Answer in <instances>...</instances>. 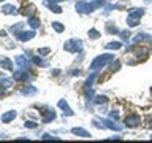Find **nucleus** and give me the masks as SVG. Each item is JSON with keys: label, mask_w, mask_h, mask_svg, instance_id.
Returning <instances> with one entry per match:
<instances>
[{"label": "nucleus", "mask_w": 152, "mask_h": 143, "mask_svg": "<svg viewBox=\"0 0 152 143\" xmlns=\"http://www.w3.org/2000/svg\"><path fill=\"white\" fill-rule=\"evenodd\" d=\"M109 60H113V56H109V54H104V56H100V57H97L92 64H90V70H97V69H100V67H103L106 62H109Z\"/></svg>", "instance_id": "obj_1"}, {"label": "nucleus", "mask_w": 152, "mask_h": 143, "mask_svg": "<svg viewBox=\"0 0 152 143\" xmlns=\"http://www.w3.org/2000/svg\"><path fill=\"white\" fill-rule=\"evenodd\" d=\"M81 46H83V45H81V41H79V40H75V38H73V40H70V41L65 45V49H66V51H81Z\"/></svg>", "instance_id": "obj_2"}, {"label": "nucleus", "mask_w": 152, "mask_h": 143, "mask_svg": "<svg viewBox=\"0 0 152 143\" xmlns=\"http://www.w3.org/2000/svg\"><path fill=\"white\" fill-rule=\"evenodd\" d=\"M125 124L130 127L138 126V124H140V116H138V114H130L128 118H125Z\"/></svg>", "instance_id": "obj_3"}, {"label": "nucleus", "mask_w": 152, "mask_h": 143, "mask_svg": "<svg viewBox=\"0 0 152 143\" xmlns=\"http://www.w3.org/2000/svg\"><path fill=\"white\" fill-rule=\"evenodd\" d=\"M33 35H35V32L30 30V32H19L18 33V40H21V41H28V40H32Z\"/></svg>", "instance_id": "obj_4"}, {"label": "nucleus", "mask_w": 152, "mask_h": 143, "mask_svg": "<svg viewBox=\"0 0 152 143\" xmlns=\"http://www.w3.org/2000/svg\"><path fill=\"white\" fill-rule=\"evenodd\" d=\"M75 133V135H81V137H84V138H87V137H90V133L87 132V130H84V129H81V127H75L73 130H71Z\"/></svg>", "instance_id": "obj_5"}, {"label": "nucleus", "mask_w": 152, "mask_h": 143, "mask_svg": "<svg viewBox=\"0 0 152 143\" xmlns=\"http://www.w3.org/2000/svg\"><path fill=\"white\" fill-rule=\"evenodd\" d=\"M11 84H13V80L11 78H7V76L0 75V86H3V88H10Z\"/></svg>", "instance_id": "obj_6"}, {"label": "nucleus", "mask_w": 152, "mask_h": 143, "mask_svg": "<svg viewBox=\"0 0 152 143\" xmlns=\"http://www.w3.org/2000/svg\"><path fill=\"white\" fill-rule=\"evenodd\" d=\"M0 67L5 69V70H13V62L10 59H2L0 60Z\"/></svg>", "instance_id": "obj_7"}, {"label": "nucleus", "mask_w": 152, "mask_h": 143, "mask_svg": "<svg viewBox=\"0 0 152 143\" xmlns=\"http://www.w3.org/2000/svg\"><path fill=\"white\" fill-rule=\"evenodd\" d=\"M14 118H16V113H14V111H8L7 114H3V116H2V122H10V121H13Z\"/></svg>", "instance_id": "obj_8"}, {"label": "nucleus", "mask_w": 152, "mask_h": 143, "mask_svg": "<svg viewBox=\"0 0 152 143\" xmlns=\"http://www.w3.org/2000/svg\"><path fill=\"white\" fill-rule=\"evenodd\" d=\"M22 94L24 95H33V94H37V88H33V86H26V88L22 89Z\"/></svg>", "instance_id": "obj_9"}, {"label": "nucleus", "mask_w": 152, "mask_h": 143, "mask_svg": "<svg viewBox=\"0 0 152 143\" xmlns=\"http://www.w3.org/2000/svg\"><path fill=\"white\" fill-rule=\"evenodd\" d=\"M2 11H3L5 14H16V8H14L13 5H5Z\"/></svg>", "instance_id": "obj_10"}, {"label": "nucleus", "mask_w": 152, "mask_h": 143, "mask_svg": "<svg viewBox=\"0 0 152 143\" xmlns=\"http://www.w3.org/2000/svg\"><path fill=\"white\" fill-rule=\"evenodd\" d=\"M59 107H60L62 110H65V114H68V116H71V114H73V111H71V110L66 107V102H65V100H60V102H59Z\"/></svg>", "instance_id": "obj_11"}, {"label": "nucleus", "mask_w": 152, "mask_h": 143, "mask_svg": "<svg viewBox=\"0 0 152 143\" xmlns=\"http://www.w3.org/2000/svg\"><path fill=\"white\" fill-rule=\"evenodd\" d=\"M24 14H27V16H33V14H35V7H33V5H28L27 8H24V11H22Z\"/></svg>", "instance_id": "obj_12"}, {"label": "nucleus", "mask_w": 152, "mask_h": 143, "mask_svg": "<svg viewBox=\"0 0 152 143\" xmlns=\"http://www.w3.org/2000/svg\"><path fill=\"white\" fill-rule=\"evenodd\" d=\"M28 24H30L32 29H37L38 26H40V21H38L37 18H30V19H28Z\"/></svg>", "instance_id": "obj_13"}, {"label": "nucleus", "mask_w": 152, "mask_h": 143, "mask_svg": "<svg viewBox=\"0 0 152 143\" xmlns=\"http://www.w3.org/2000/svg\"><path fill=\"white\" fill-rule=\"evenodd\" d=\"M106 48H108V49H119V48H121V43H119V41L108 43V45H106Z\"/></svg>", "instance_id": "obj_14"}, {"label": "nucleus", "mask_w": 152, "mask_h": 143, "mask_svg": "<svg viewBox=\"0 0 152 143\" xmlns=\"http://www.w3.org/2000/svg\"><path fill=\"white\" fill-rule=\"evenodd\" d=\"M52 27H54L57 32H64V26H62V24H59L57 21H56V22H52Z\"/></svg>", "instance_id": "obj_15"}, {"label": "nucleus", "mask_w": 152, "mask_h": 143, "mask_svg": "<svg viewBox=\"0 0 152 143\" xmlns=\"http://www.w3.org/2000/svg\"><path fill=\"white\" fill-rule=\"evenodd\" d=\"M106 30H108L109 33H116V32H117V27L113 26V24H108V26H106Z\"/></svg>", "instance_id": "obj_16"}, {"label": "nucleus", "mask_w": 152, "mask_h": 143, "mask_svg": "<svg viewBox=\"0 0 152 143\" xmlns=\"http://www.w3.org/2000/svg\"><path fill=\"white\" fill-rule=\"evenodd\" d=\"M35 126H37V124L32 122V121H27V122H26V127H30V129H32V127H35Z\"/></svg>", "instance_id": "obj_17"}, {"label": "nucleus", "mask_w": 152, "mask_h": 143, "mask_svg": "<svg viewBox=\"0 0 152 143\" xmlns=\"http://www.w3.org/2000/svg\"><path fill=\"white\" fill-rule=\"evenodd\" d=\"M90 37H92V38H97V37H98V32H97V30H90Z\"/></svg>", "instance_id": "obj_18"}, {"label": "nucleus", "mask_w": 152, "mask_h": 143, "mask_svg": "<svg viewBox=\"0 0 152 143\" xmlns=\"http://www.w3.org/2000/svg\"><path fill=\"white\" fill-rule=\"evenodd\" d=\"M49 52V49L48 48H43V49H40V54H48Z\"/></svg>", "instance_id": "obj_19"}, {"label": "nucleus", "mask_w": 152, "mask_h": 143, "mask_svg": "<svg viewBox=\"0 0 152 143\" xmlns=\"http://www.w3.org/2000/svg\"><path fill=\"white\" fill-rule=\"evenodd\" d=\"M3 94H5V91H3L2 88H0V97H2V95H3Z\"/></svg>", "instance_id": "obj_20"}, {"label": "nucleus", "mask_w": 152, "mask_h": 143, "mask_svg": "<svg viewBox=\"0 0 152 143\" xmlns=\"http://www.w3.org/2000/svg\"><path fill=\"white\" fill-rule=\"evenodd\" d=\"M151 126H152V121H151Z\"/></svg>", "instance_id": "obj_21"}, {"label": "nucleus", "mask_w": 152, "mask_h": 143, "mask_svg": "<svg viewBox=\"0 0 152 143\" xmlns=\"http://www.w3.org/2000/svg\"><path fill=\"white\" fill-rule=\"evenodd\" d=\"M0 2H3V0H0Z\"/></svg>", "instance_id": "obj_22"}]
</instances>
